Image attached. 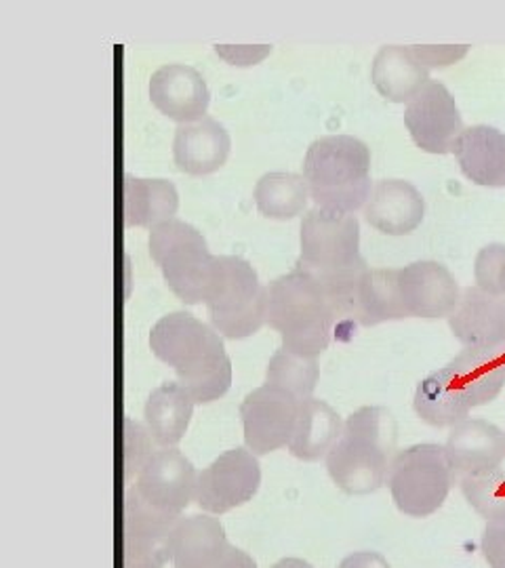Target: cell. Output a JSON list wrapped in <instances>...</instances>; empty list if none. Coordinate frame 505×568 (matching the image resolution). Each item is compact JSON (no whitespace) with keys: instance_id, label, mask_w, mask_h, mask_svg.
I'll list each match as a JSON object with an SVG mask.
<instances>
[{"instance_id":"cell-1","label":"cell","mask_w":505,"mask_h":568,"mask_svg":"<svg viewBox=\"0 0 505 568\" xmlns=\"http://www.w3.org/2000/svg\"><path fill=\"white\" fill-rule=\"evenodd\" d=\"M152 354L171 366L196 405L220 400L232 386L222 335L188 312L162 316L150 333Z\"/></svg>"},{"instance_id":"cell-2","label":"cell","mask_w":505,"mask_h":568,"mask_svg":"<svg viewBox=\"0 0 505 568\" xmlns=\"http://www.w3.org/2000/svg\"><path fill=\"white\" fill-rule=\"evenodd\" d=\"M396 443L394 415L384 406H363L345 419L340 440L326 455L329 476L347 495H371L387 483Z\"/></svg>"},{"instance_id":"cell-3","label":"cell","mask_w":505,"mask_h":568,"mask_svg":"<svg viewBox=\"0 0 505 568\" xmlns=\"http://www.w3.org/2000/svg\"><path fill=\"white\" fill-rule=\"evenodd\" d=\"M265 325L281 333L289 352L319 358L331 344L335 316L321 283L295 267L265 284Z\"/></svg>"},{"instance_id":"cell-4","label":"cell","mask_w":505,"mask_h":568,"mask_svg":"<svg viewBox=\"0 0 505 568\" xmlns=\"http://www.w3.org/2000/svg\"><path fill=\"white\" fill-rule=\"evenodd\" d=\"M303 178L319 209L354 215L371 196V150L352 135H326L303 159Z\"/></svg>"},{"instance_id":"cell-5","label":"cell","mask_w":505,"mask_h":568,"mask_svg":"<svg viewBox=\"0 0 505 568\" xmlns=\"http://www.w3.org/2000/svg\"><path fill=\"white\" fill-rule=\"evenodd\" d=\"M204 305L211 325L225 339H246L265 325V286L243 257L222 255L215 260Z\"/></svg>"},{"instance_id":"cell-6","label":"cell","mask_w":505,"mask_h":568,"mask_svg":"<svg viewBox=\"0 0 505 568\" xmlns=\"http://www.w3.org/2000/svg\"><path fill=\"white\" fill-rule=\"evenodd\" d=\"M150 255L161 267L166 286L183 304L206 302V293L215 272V255L194 225L169 220L150 230Z\"/></svg>"},{"instance_id":"cell-7","label":"cell","mask_w":505,"mask_h":568,"mask_svg":"<svg viewBox=\"0 0 505 568\" xmlns=\"http://www.w3.org/2000/svg\"><path fill=\"white\" fill-rule=\"evenodd\" d=\"M457 476L443 445H415L398 450L387 487L396 508L411 518H427L445 506Z\"/></svg>"},{"instance_id":"cell-8","label":"cell","mask_w":505,"mask_h":568,"mask_svg":"<svg viewBox=\"0 0 505 568\" xmlns=\"http://www.w3.org/2000/svg\"><path fill=\"white\" fill-rule=\"evenodd\" d=\"M361 225L356 215L310 209L302 222V257L297 267L307 274L337 272L361 260Z\"/></svg>"},{"instance_id":"cell-9","label":"cell","mask_w":505,"mask_h":568,"mask_svg":"<svg viewBox=\"0 0 505 568\" xmlns=\"http://www.w3.org/2000/svg\"><path fill=\"white\" fill-rule=\"evenodd\" d=\"M262 485V466L249 448H232L199 471L196 504L209 514L241 508Z\"/></svg>"},{"instance_id":"cell-10","label":"cell","mask_w":505,"mask_h":568,"mask_svg":"<svg viewBox=\"0 0 505 568\" xmlns=\"http://www.w3.org/2000/svg\"><path fill=\"white\" fill-rule=\"evenodd\" d=\"M178 520L148 508L133 488H127L122 506V568H164L171 562Z\"/></svg>"},{"instance_id":"cell-11","label":"cell","mask_w":505,"mask_h":568,"mask_svg":"<svg viewBox=\"0 0 505 568\" xmlns=\"http://www.w3.org/2000/svg\"><path fill=\"white\" fill-rule=\"evenodd\" d=\"M404 124L427 154H451L465 131L464 119L455 98L443 82L430 81L424 89L406 103Z\"/></svg>"},{"instance_id":"cell-12","label":"cell","mask_w":505,"mask_h":568,"mask_svg":"<svg viewBox=\"0 0 505 568\" xmlns=\"http://www.w3.org/2000/svg\"><path fill=\"white\" fill-rule=\"evenodd\" d=\"M300 400L283 389L262 386L244 396L241 405L244 445L253 455H270L289 447L300 417Z\"/></svg>"},{"instance_id":"cell-13","label":"cell","mask_w":505,"mask_h":568,"mask_svg":"<svg viewBox=\"0 0 505 568\" xmlns=\"http://www.w3.org/2000/svg\"><path fill=\"white\" fill-rule=\"evenodd\" d=\"M171 556L175 568H257L246 551L228 541L218 518L201 514L178 520Z\"/></svg>"},{"instance_id":"cell-14","label":"cell","mask_w":505,"mask_h":568,"mask_svg":"<svg viewBox=\"0 0 505 568\" xmlns=\"http://www.w3.org/2000/svg\"><path fill=\"white\" fill-rule=\"evenodd\" d=\"M199 471L178 448H162L143 467L133 490L148 508L173 518L196 501Z\"/></svg>"},{"instance_id":"cell-15","label":"cell","mask_w":505,"mask_h":568,"mask_svg":"<svg viewBox=\"0 0 505 568\" xmlns=\"http://www.w3.org/2000/svg\"><path fill=\"white\" fill-rule=\"evenodd\" d=\"M404 310L415 318H448L462 300V288L448 267L438 262H415L398 270Z\"/></svg>"},{"instance_id":"cell-16","label":"cell","mask_w":505,"mask_h":568,"mask_svg":"<svg viewBox=\"0 0 505 568\" xmlns=\"http://www.w3.org/2000/svg\"><path fill=\"white\" fill-rule=\"evenodd\" d=\"M150 100L166 119L190 124L206 116L211 93L196 68L166 63L150 79Z\"/></svg>"},{"instance_id":"cell-17","label":"cell","mask_w":505,"mask_h":568,"mask_svg":"<svg viewBox=\"0 0 505 568\" xmlns=\"http://www.w3.org/2000/svg\"><path fill=\"white\" fill-rule=\"evenodd\" d=\"M425 217L422 192L404 180H382L371 190L364 204V220L387 236L415 232Z\"/></svg>"},{"instance_id":"cell-18","label":"cell","mask_w":505,"mask_h":568,"mask_svg":"<svg viewBox=\"0 0 505 568\" xmlns=\"http://www.w3.org/2000/svg\"><path fill=\"white\" fill-rule=\"evenodd\" d=\"M455 339L464 347H495L505 344V300L481 286L462 291L459 305L448 316Z\"/></svg>"},{"instance_id":"cell-19","label":"cell","mask_w":505,"mask_h":568,"mask_svg":"<svg viewBox=\"0 0 505 568\" xmlns=\"http://www.w3.org/2000/svg\"><path fill=\"white\" fill-rule=\"evenodd\" d=\"M445 450L459 480L462 476L502 467L505 462V432L485 419H465L451 427Z\"/></svg>"},{"instance_id":"cell-20","label":"cell","mask_w":505,"mask_h":568,"mask_svg":"<svg viewBox=\"0 0 505 568\" xmlns=\"http://www.w3.org/2000/svg\"><path fill=\"white\" fill-rule=\"evenodd\" d=\"M232 140L222 122L204 116L202 121L180 124L173 140V159L182 173L209 175L220 171L230 156Z\"/></svg>"},{"instance_id":"cell-21","label":"cell","mask_w":505,"mask_h":568,"mask_svg":"<svg viewBox=\"0 0 505 568\" xmlns=\"http://www.w3.org/2000/svg\"><path fill=\"white\" fill-rule=\"evenodd\" d=\"M446 366L472 408L488 405L505 387V344L464 347Z\"/></svg>"},{"instance_id":"cell-22","label":"cell","mask_w":505,"mask_h":568,"mask_svg":"<svg viewBox=\"0 0 505 568\" xmlns=\"http://www.w3.org/2000/svg\"><path fill=\"white\" fill-rule=\"evenodd\" d=\"M453 154L469 182L485 187H505V135L495 126H465Z\"/></svg>"},{"instance_id":"cell-23","label":"cell","mask_w":505,"mask_h":568,"mask_svg":"<svg viewBox=\"0 0 505 568\" xmlns=\"http://www.w3.org/2000/svg\"><path fill=\"white\" fill-rule=\"evenodd\" d=\"M371 81L392 103H408L430 82V70L413 47L385 44L371 65Z\"/></svg>"},{"instance_id":"cell-24","label":"cell","mask_w":505,"mask_h":568,"mask_svg":"<svg viewBox=\"0 0 505 568\" xmlns=\"http://www.w3.org/2000/svg\"><path fill=\"white\" fill-rule=\"evenodd\" d=\"M180 209L178 187L166 180H140L124 175L122 220L127 227H154L175 220Z\"/></svg>"},{"instance_id":"cell-25","label":"cell","mask_w":505,"mask_h":568,"mask_svg":"<svg viewBox=\"0 0 505 568\" xmlns=\"http://www.w3.org/2000/svg\"><path fill=\"white\" fill-rule=\"evenodd\" d=\"M194 405V398L180 382H164L152 389L143 408V417L159 447L173 448L182 440L190 426Z\"/></svg>"},{"instance_id":"cell-26","label":"cell","mask_w":505,"mask_h":568,"mask_svg":"<svg viewBox=\"0 0 505 568\" xmlns=\"http://www.w3.org/2000/svg\"><path fill=\"white\" fill-rule=\"evenodd\" d=\"M342 432L344 422L333 406L316 398H307L300 405V417L289 450L302 462H319L329 455Z\"/></svg>"},{"instance_id":"cell-27","label":"cell","mask_w":505,"mask_h":568,"mask_svg":"<svg viewBox=\"0 0 505 568\" xmlns=\"http://www.w3.org/2000/svg\"><path fill=\"white\" fill-rule=\"evenodd\" d=\"M415 413L432 427H455L467 419L472 406L455 386L451 368L443 366L427 375L415 389Z\"/></svg>"},{"instance_id":"cell-28","label":"cell","mask_w":505,"mask_h":568,"mask_svg":"<svg viewBox=\"0 0 505 568\" xmlns=\"http://www.w3.org/2000/svg\"><path fill=\"white\" fill-rule=\"evenodd\" d=\"M408 318L398 291V270H368L358 291L356 323L375 326Z\"/></svg>"},{"instance_id":"cell-29","label":"cell","mask_w":505,"mask_h":568,"mask_svg":"<svg viewBox=\"0 0 505 568\" xmlns=\"http://www.w3.org/2000/svg\"><path fill=\"white\" fill-rule=\"evenodd\" d=\"M253 199L263 217L286 222L302 215L310 201V190L303 175L274 171L260 178Z\"/></svg>"},{"instance_id":"cell-30","label":"cell","mask_w":505,"mask_h":568,"mask_svg":"<svg viewBox=\"0 0 505 568\" xmlns=\"http://www.w3.org/2000/svg\"><path fill=\"white\" fill-rule=\"evenodd\" d=\"M321 377L319 358H307L281 347L270 358L265 371V386L279 387L300 403L312 398Z\"/></svg>"},{"instance_id":"cell-31","label":"cell","mask_w":505,"mask_h":568,"mask_svg":"<svg viewBox=\"0 0 505 568\" xmlns=\"http://www.w3.org/2000/svg\"><path fill=\"white\" fill-rule=\"evenodd\" d=\"M457 485L464 493L465 501L486 523L505 520V471L502 467L462 476Z\"/></svg>"},{"instance_id":"cell-32","label":"cell","mask_w":505,"mask_h":568,"mask_svg":"<svg viewBox=\"0 0 505 568\" xmlns=\"http://www.w3.org/2000/svg\"><path fill=\"white\" fill-rule=\"evenodd\" d=\"M122 434H124V483L131 485L133 480H138L148 462L156 455L154 450L156 440L152 438L148 426H142L131 417H124Z\"/></svg>"},{"instance_id":"cell-33","label":"cell","mask_w":505,"mask_h":568,"mask_svg":"<svg viewBox=\"0 0 505 568\" xmlns=\"http://www.w3.org/2000/svg\"><path fill=\"white\" fill-rule=\"evenodd\" d=\"M474 281L486 293L505 300V244H486L474 262Z\"/></svg>"},{"instance_id":"cell-34","label":"cell","mask_w":505,"mask_h":568,"mask_svg":"<svg viewBox=\"0 0 505 568\" xmlns=\"http://www.w3.org/2000/svg\"><path fill=\"white\" fill-rule=\"evenodd\" d=\"M413 51L417 53V58L424 61L425 68L432 70V68H445L451 63H457L459 60H464L469 51L467 44H446V47H420V44H413Z\"/></svg>"},{"instance_id":"cell-35","label":"cell","mask_w":505,"mask_h":568,"mask_svg":"<svg viewBox=\"0 0 505 568\" xmlns=\"http://www.w3.org/2000/svg\"><path fill=\"white\" fill-rule=\"evenodd\" d=\"M481 551L491 568H505V520L486 523Z\"/></svg>"},{"instance_id":"cell-36","label":"cell","mask_w":505,"mask_h":568,"mask_svg":"<svg viewBox=\"0 0 505 568\" xmlns=\"http://www.w3.org/2000/svg\"><path fill=\"white\" fill-rule=\"evenodd\" d=\"M215 53L232 63V65H255L260 61L265 60L272 53L270 44H260V47H232V44H218Z\"/></svg>"},{"instance_id":"cell-37","label":"cell","mask_w":505,"mask_h":568,"mask_svg":"<svg viewBox=\"0 0 505 568\" xmlns=\"http://www.w3.org/2000/svg\"><path fill=\"white\" fill-rule=\"evenodd\" d=\"M337 568H392L380 551H354Z\"/></svg>"},{"instance_id":"cell-38","label":"cell","mask_w":505,"mask_h":568,"mask_svg":"<svg viewBox=\"0 0 505 568\" xmlns=\"http://www.w3.org/2000/svg\"><path fill=\"white\" fill-rule=\"evenodd\" d=\"M272 568H314L310 562H305L302 558H283L279 560Z\"/></svg>"}]
</instances>
